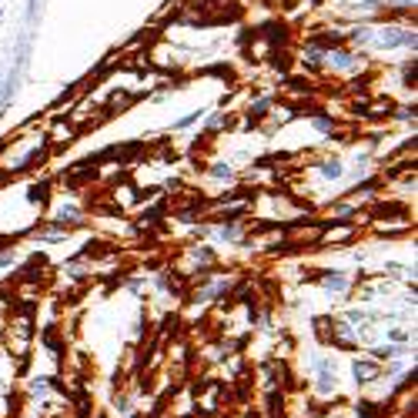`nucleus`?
Returning a JSON list of instances; mask_svg holds the SVG:
<instances>
[{
    "instance_id": "f257e3e1",
    "label": "nucleus",
    "mask_w": 418,
    "mask_h": 418,
    "mask_svg": "<svg viewBox=\"0 0 418 418\" xmlns=\"http://www.w3.org/2000/svg\"><path fill=\"white\" fill-rule=\"evenodd\" d=\"M351 375H355V385H375L378 378H382V365H378V358H355L351 361Z\"/></svg>"
},
{
    "instance_id": "f03ea898",
    "label": "nucleus",
    "mask_w": 418,
    "mask_h": 418,
    "mask_svg": "<svg viewBox=\"0 0 418 418\" xmlns=\"http://www.w3.org/2000/svg\"><path fill=\"white\" fill-rule=\"evenodd\" d=\"M318 281L325 284L331 295H344V291H348V274H342L338 268H325L318 274Z\"/></svg>"
},
{
    "instance_id": "7ed1b4c3",
    "label": "nucleus",
    "mask_w": 418,
    "mask_h": 418,
    "mask_svg": "<svg viewBox=\"0 0 418 418\" xmlns=\"http://www.w3.org/2000/svg\"><path fill=\"white\" fill-rule=\"evenodd\" d=\"M314 171L325 181H338L344 174V161L342 158H321V161H314Z\"/></svg>"
},
{
    "instance_id": "20e7f679",
    "label": "nucleus",
    "mask_w": 418,
    "mask_h": 418,
    "mask_svg": "<svg viewBox=\"0 0 418 418\" xmlns=\"http://www.w3.org/2000/svg\"><path fill=\"white\" fill-rule=\"evenodd\" d=\"M84 221V214H81V208L77 204H60L57 208V214H54V224H60V228H74V224H81Z\"/></svg>"
},
{
    "instance_id": "39448f33",
    "label": "nucleus",
    "mask_w": 418,
    "mask_h": 418,
    "mask_svg": "<svg viewBox=\"0 0 418 418\" xmlns=\"http://www.w3.org/2000/svg\"><path fill=\"white\" fill-rule=\"evenodd\" d=\"M261 34H265V41H268L271 50H278V44H288V27L284 24H265L261 27Z\"/></svg>"
},
{
    "instance_id": "423d86ee",
    "label": "nucleus",
    "mask_w": 418,
    "mask_h": 418,
    "mask_svg": "<svg viewBox=\"0 0 418 418\" xmlns=\"http://www.w3.org/2000/svg\"><path fill=\"white\" fill-rule=\"evenodd\" d=\"M208 174L214 181H235V167L228 165V161H214V165L208 167Z\"/></svg>"
},
{
    "instance_id": "0eeeda50",
    "label": "nucleus",
    "mask_w": 418,
    "mask_h": 418,
    "mask_svg": "<svg viewBox=\"0 0 418 418\" xmlns=\"http://www.w3.org/2000/svg\"><path fill=\"white\" fill-rule=\"evenodd\" d=\"M47 195H50V184L41 181V184H30L27 201H30V204H47Z\"/></svg>"
},
{
    "instance_id": "6e6552de",
    "label": "nucleus",
    "mask_w": 418,
    "mask_h": 418,
    "mask_svg": "<svg viewBox=\"0 0 418 418\" xmlns=\"http://www.w3.org/2000/svg\"><path fill=\"white\" fill-rule=\"evenodd\" d=\"M201 118H204V107H197V111H191L188 118H181L178 124H174V131H184V127H191V124H197Z\"/></svg>"
},
{
    "instance_id": "1a4fd4ad",
    "label": "nucleus",
    "mask_w": 418,
    "mask_h": 418,
    "mask_svg": "<svg viewBox=\"0 0 418 418\" xmlns=\"http://www.w3.org/2000/svg\"><path fill=\"white\" fill-rule=\"evenodd\" d=\"M228 124H231V120H228V114H224V111H218V114H214V118L208 120V134L221 131V127H228Z\"/></svg>"
},
{
    "instance_id": "9d476101",
    "label": "nucleus",
    "mask_w": 418,
    "mask_h": 418,
    "mask_svg": "<svg viewBox=\"0 0 418 418\" xmlns=\"http://www.w3.org/2000/svg\"><path fill=\"white\" fill-rule=\"evenodd\" d=\"M114 408H118V415H131V412H134V405H131L127 395H120L118 402H114Z\"/></svg>"
},
{
    "instance_id": "9b49d317",
    "label": "nucleus",
    "mask_w": 418,
    "mask_h": 418,
    "mask_svg": "<svg viewBox=\"0 0 418 418\" xmlns=\"http://www.w3.org/2000/svg\"><path fill=\"white\" fill-rule=\"evenodd\" d=\"M358 415L361 418H378V408L372 402H358Z\"/></svg>"
},
{
    "instance_id": "f8f14e48",
    "label": "nucleus",
    "mask_w": 418,
    "mask_h": 418,
    "mask_svg": "<svg viewBox=\"0 0 418 418\" xmlns=\"http://www.w3.org/2000/svg\"><path fill=\"white\" fill-rule=\"evenodd\" d=\"M0 17H4V7H0Z\"/></svg>"
}]
</instances>
